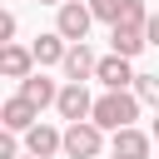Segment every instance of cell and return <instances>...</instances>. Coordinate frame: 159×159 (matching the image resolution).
I'll use <instances>...</instances> for the list:
<instances>
[{"label":"cell","instance_id":"obj_1","mask_svg":"<svg viewBox=\"0 0 159 159\" xmlns=\"http://www.w3.org/2000/svg\"><path fill=\"white\" fill-rule=\"evenodd\" d=\"M139 104H144V99H139L134 89H104V94L94 99V114H89V119H94L104 134H119V129H129V124L139 119Z\"/></svg>","mask_w":159,"mask_h":159},{"label":"cell","instance_id":"obj_2","mask_svg":"<svg viewBox=\"0 0 159 159\" xmlns=\"http://www.w3.org/2000/svg\"><path fill=\"white\" fill-rule=\"evenodd\" d=\"M65 154H70V159H99V154H104V129H99L94 119L70 124V129H65Z\"/></svg>","mask_w":159,"mask_h":159},{"label":"cell","instance_id":"obj_3","mask_svg":"<svg viewBox=\"0 0 159 159\" xmlns=\"http://www.w3.org/2000/svg\"><path fill=\"white\" fill-rule=\"evenodd\" d=\"M89 25H94V10H89V0H65V5H60V15H55V30H60L70 45H84Z\"/></svg>","mask_w":159,"mask_h":159},{"label":"cell","instance_id":"obj_4","mask_svg":"<svg viewBox=\"0 0 159 159\" xmlns=\"http://www.w3.org/2000/svg\"><path fill=\"white\" fill-rule=\"evenodd\" d=\"M0 124H5L10 134H30V129L40 124V109H35L25 94H10V99L0 104Z\"/></svg>","mask_w":159,"mask_h":159},{"label":"cell","instance_id":"obj_5","mask_svg":"<svg viewBox=\"0 0 159 159\" xmlns=\"http://www.w3.org/2000/svg\"><path fill=\"white\" fill-rule=\"evenodd\" d=\"M35 70H40V65H35V50H30V45H15V40L0 45V75H5V80H30Z\"/></svg>","mask_w":159,"mask_h":159},{"label":"cell","instance_id":"obj_6","mask_svg":"<svg viewBox=\"0 0 159 159\" xmlns=\"http://www.w3.org/2000/svg\"><path fill=\"white\" fill-rule=\"evenodd\" d=\"M55 109H60V119L80 124V119H89V114H94V94H89L84 84H65V89H60V99H55Z\"/></svg>","mask_w":159,"mask_h":159},{"label":"cell","instance_id":"obj_7","mask_svg":"<svg viewBox=\"0 0 159 159\" xmlns=\"http://www.w3.org/2000/svg\"><path fill=\"white\" fill-rule=\"evenodd\" d=\"M25 154H35V159H55V154H65V129H55V124H35L30 134H25Z\"/></svg>","mask_w":159,"mask_h":159},{"label":"cell","instance_id":"obj_8","mask_svg":"<svg viewBox=\"0 0 159 159\" xmlns=\"http://www.w3.org/2000/svg\"><path fill=\"white\" fill-rule=\"evenodd\" d=\"M149 149H154V134H144V129H119V134H109V154L114 159H149Z\"/></svg>","mask_w":159,"mask_h":159},{"label":"cell","instance_id":"obj_9","mask_svg":"<svg viewBox=\"0 0 159 159\" xmlns=\"http://www.w3.org/2000/svg\"><path fill=\"white\" fill-rule=\"evenodd\" d=\"M94 80H99L104 89H134V80H139V75H134V65H129L124 55H104V60H99V70H94Z\"/></svg>","mask_w":159,"mask_h":159},{"label":"cell","instance_id":"obj_10","mask_svg":"<svg viewBox=\"0 0 159 159\" xmlns=\"http://www.w3.org/2000/svg\"><path fill=\"white\" fill-rule=\"evenodd\" d=\"M65 80L70 84H84V80H94V70H99V55L89 50V45H70V55H65Z\"/></svg>","mask_w":159,"mask_h":159},{"label":"cell","instance_id":"obj_11","mask_svg":"<svg viewBox=\"0 0 159 159\" xmlns=\"http://www.w3.org/2000/svg\"><path fill=\"white\" fill-rule=\"evenodd\" d=\"M35 65L40 70H50V65H65V55H70V40L60 35V30H45V35H35Z\"/></svg>","mask_w":159,"mask_h":159},{"label":"cell","instance_id":"obj_12","mask_svg":"<svg viewBox=\"0 0 159 159\" xmlns=\"http://www.w3.org/2000/svg\"><path fill=\"white\" fill-rule=\"evenodd\" d=\"M60 89H65V84H55V80L45 75V70H35L30 80H20V94H25V99H30L35 109H45V104H55V99H60Z\"/></svg>","mask_w":159,"mask_h":159},{"label":"cell","instance_id":"obj_13","mask_svg":"<svg viewBox=\"0 0 159 159\" xmlns=\"http://www.w3.org/2000/svg\"><path fill=\"white\" fill-rule=\"evenodd\" d=\"M144 45H149V35H144V30H129V25H109V55H124V60H134Z\"/></svg>","mask_w":159,"mask_h":159},{"label":"cell","instance_id":"obj_14","mask_svg":"<svg viewBox=\"0 0 159 159\" xmlns=\"http://www.w3.org/2000/svg\"><path fill=\"white\" fill-rule=\"evenodd\" d=\"M149 15H154V10H144V0H124V10H119V25H129V30H144V25H149Z\"/></svg>","mask_w":159,"mask_h":159},{"label":"cell","instance_id":"obj_15","mask_svg":"<svg viewBox=\"0 0 159 159\" xmlns=\"http://www.w3.org/2000/svg\"><path fill=\"white\" fill-rule=\"evenodd\" d=\"M134 94H139L149 109H159V75H139V80H134Z\"/></svg>","mask_w":159,"mask_h":159},{"label":"cell","instance_id":"obj_16","mask_svg":"<svg viewBox=\"0 0 159 159\" xmlns=\"http://www.w3.org/2000/svg\"><path fill=\"white\" fill-rule=\"evenodd\" d=\"M89 10H94V20H104V25H119V10H124V0H89Z\"/></svg>","mask_w":159,"mask_h":159},{"label":"cell","instance_id":"obj_17","mask_svg":"<svg viewBox=\"0 0 159 159\" xmlns=\"http://www.w3.org/2000/svg\"><path fill=\"white\" fill-rule=\"evenodd\" d=\"M0 159H20V139H15L10 129L0 134Z\"/></svg>","mask_w":159,"mask_h":159},{"label":"cell","instance_id":"obj_18","mask_svg":"<svg viewBox=\"0 0 159 159\" xmlns=\"http://www.w3.org/2000/svg\"><path fill=\"white\" fill-rule=\"evenodd\" d=\"M10 40H15V15L5 10V15H0V45H10Z\"/></svg>","mask_w":159,"mask_h":159},{"label":"cell","instance_id":"obj_19","mask_svg":"<svg viewBox=\"0 0 159 159\" xmlns=\"http://www.w3.org/2000/svg\"><path fill=\"white\" fill-rule=\"evenodd\" d=\"M144 35H149V45H159V10L149 15V25H144Z\"/></svg>","mask_w":159,"mask_h":159},{"label":"cell","instance_id":"obj_20","mask_svg":"<svg viewBox=\"0 0 159 159\" xmlns=\"http://www.w3.org/2000/svg\"><path fill=\"white\" fill-rule=\"evenodd\" d=\"M35 5H55V10H60V5H65V0H35Z\"/></svg>","mask_w":159,"mask_h":159},{"label":"cell","instance_id":"obj_21","mask_svg":"<svg viewBox=\"0 0 159 159\" xmlns=\"http://www.w3.org/2000/svg\"><path fill=\"white\" fill-rule=\"evenodd\" d=\"M154 139H159V109H154Z\"/></svg>","mask_w":159,"mask_h":159},{"label":"cell","instance_id":"obj_22","mask_svg":"<svg viewBox=\"0 0 159 159\" xmlns=\"http://www.w3.org/2000/svg\"><path fill=\"white\" fill-rule=\"evenodd\" d=\"M20 159H35V154H20Z\"/></svg>","mask_w":159,"mask_h":159}]
</instances>
